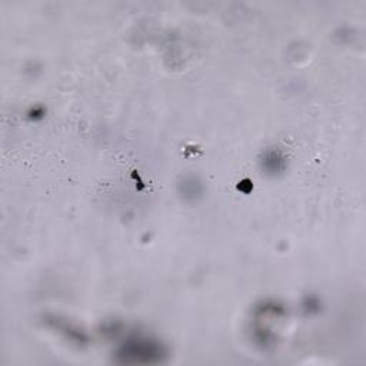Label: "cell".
<instances>
[{
	"mask_svg": "<svg viewBox=\"0 0 366 366\" xmlns=\"http://www.w3.org/2000/svg\"><path fill=\"white\" fill-rule=\"evenodd\" d=\"M113 355L117 363L155 365L166 360L168 349L158 339L142 335H134L119 343Z\"/></svg>",
	"mask_w": 366,
	"mask_h": 366,
	"instance_id": "6da1fadb",
	"label": "cell"
},
{
	"mask_svg": "<svg viewBox=\"0 0 366 366\" xmlns=\"http://www.w3.org/2000/svg\"><path fill=\"white\" fill-rule=\"evenodd\" d=\"M178 192H179V196L185 202L196 203L199 199H202L203 192H205V186H203V182L198 176L186 175L179 181Z\"/></svg>",
	"mask_w": 366,
	"mask_h": 366,
	"instance_id": "277c9868",
	"label": "cell"
},
{
	"mask_svg": "<svg viewBox=\"0 0 366 366\" xmlns=\"http://www.w3.org/2000/svg\"><path fill=\"white\" fill-rule=\"evenodd\" d=\"M43 319H45V323L49 328L59 332L69 342H72L75 345H79V346L87 345V342H89L87 335L80 328H77L76 325H73V323L68 322L66 319H62L60 316H56V315H46Z\"/></svg>",
	"mask_w": 366,
	"mask_h": 366,
	"instance_id": "7a4b0ae2",
	"label": "cell"
},
{
	"mask_svg": "<svg viewBox=\"0 0 366 366\" xmlns=\"http://www.w3.org/2000/svg\"><path fill=\"white\" fill-rule=\"evenodd\" d=\"M303 309L308 311L309 313H313V312H318L321 309V303H319V299L318 298H306L305 299V303H303Z\"/></svg>",
	"mask_w": 366,
	"mask_h": 366,
	"instance_id": "5b68a950",
	"label": "cell"
},
{
	"mask_svg": "<svg viewBox=\"0 0 366 366\" xmlns=\"http://www.w3.org/2000/svg\"><path fill=\"white\" fill-rule=\"evenodd\" d=\"M259 165L265 175L275 178V176H281L286 171L288 162H286L285 154L281 149L269 148L262 154Z\"/></svg>",
	"mask_w": 366,
	"mask_h": 366,
	"instance_id": "3957f363",
	"label": "cell"
}]
</instances>
